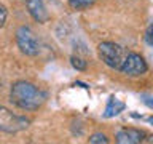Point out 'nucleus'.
Masks as SVG:
<instances>
[{"label": "nucleus", "mask_w": 153, "mask_h": 144, "mask_svg": "<svg viewBox=\"0 0 153 144\" xmlns=\"http://www.w3.org/2000/svg\"><path fill=\"white\" fill-rule=\"evenodd\" d=\"M89 144H107L108 142V138L105 136L104 133H94L89 136Z\"/></svg>", "instance_id": "10"}, {"label": "nucleus", "mask_w": 153, "mask_h": 144, "mask_svg": "<svg viewBox=\"0 0 153 144\" xmlns=\"http://www.w3.org/2000/svg\"><path fill=\"white\" fill-rule=\"evenodd\" d=\"M7 18H8L7 8H5L3 5H0V27H3V26H5V22H7Z\"/></svg>", "instance_id": "13"}, {"label": "nucleus", "mask_w": 153, "mask_h": 144, "mask_svg": "<svg viewBox=\"0 0 153 144\" xmlns=\"http://www.w3.org/2000/svg\"><path fill=\"white\" fill-rule=\"evenodd\" d=\"M143 141H145V142H150V144H153V134H150V136H148L147 139H143Z\"/></svg>", "instance_id": "15"}, {"label": "nucleus", "mask_w": 153, "mask_h": 144, "mask_svg": "<svg viewBox=\"0 0 153 144\" xmlns=\"http://www.w3.org/2000/svg\"><path fill=\"white\" fill-rule=\"evenodd\" d=\"M70 64L74 66L76 70H85L86 69V61L81 59V58H78V56H72L70 58Z\"/></svg>", "instance_id": "11"}, {"label": "nucleus", "mask_w": 153, "mask_h": 144, "mask_svg": "<svg viewBox=\"0 0 153 144\" xmlns=\"http://www.w3.org/2000/svg\"><path fill=\"white\" fill-rule=\"evenodd\" d=\"M16 43L19 50L27 56H37L40 53V43H38L35 34L27 26H21L16 31Z\"/></svg>", "instance_id": "4"}, {"label": "nucleus", "mask_w": 153, "mask_h": 144, "mask_svg": "<svg viewBox=\"0 0 153 144\" xmlns=\"http://www.w3.org/2000/svg\"><path fill=\"white\" fill-rule=\"evenodd\" d=\"M10 99L19 109L35 110L42 107L43 103L46 101V93L30 82L19 80L16 83H13L11 91H10Z\"/></svg>", "instance_id": "1"}, {"label": "nucleus", "mask_w": 153, "mask_h": 144, "mask_svg": "<svg viewBox=\"0 0 153 144\" xmlns=\"http://www.w3.org/2000/svg\"><path fill=\"white\" fill-rule=\"evenodd\" d=\"M142 101H143L145 106H148L150 109H153V98L152 96H142Z\"/></svg>", "instance_id": "14"}, {"label": "nucleus", "mask_w": 153, "mask_h": 144, "mask_svg": "<svg viewBox=\"0 0 153 144\" xmlns=\"http://www.w3.org/2000/svg\"><path fill=\"white\" fill-rule=\"evenodd\" d=\"M26 5H27V10H29V14H30L37 22L43 24L50 19V13H48L43 0H27Z\"/></svg>", "instance_id": "7"}, {"label": "nucleus", "mask_w": 153, "mask_h": 144, "mask_svg": "<svg viewBox=\"0 0 153 144\" xmlns=\"http://www.w3.org/2000/svg\"><path fill=\"white\" fill-rule=\"evenodd\" d=\"M30 123V120L22 115L13 114L10 109L0 106V131L5 133H18L26 130Z\"/></svg>", "instance_id": "3"}, {"label": "nucleus", "mask_w": 153, "mask_h": 144, "mask_svg": "<svg viewBox=\"0 0 153 144\" xmlns=\"http://www.w3.org/2000/svg\"><path fill=\"white\" fill-rule=\"evenodd\" d=\"M148 122H150V123L153 125V115H152V117H148Z\"/></svg>", "instance_id": "16"}, {"label": "nucleus", "mask_w": 153, "mask_h": 144, "mask_svg": "<svg viewBox=\"0 0 153 144\" xmlns=\"http://www.w3.org/2000/svg\"><path fill=\"white\" fill-rule=\"evenodd\" d=\"M143 40H145V43H147V45L153 46V22H152L150 26L147 27V31H145V35H143Z\"/></svg>", "instance_id": "12"}, {"label": "nucleus", "mask_w": 153, "mask_h": 144, "mask_svg": "<svg viewBox=\"0 0 153 144\" xmlns=\"http://www.w3.org/2000/svg\"><path fill=\"white\" fill-rule=\"evenodd\" d=\"M120 70L128 77H139V75H143L148 70V66L140 55L129 53L128 56H124V61H123L121 67H120Z\"/></svg>", "instance_id": "5"}, {"label": "nucleus", "mask_w": 153, "mask_h": 144, "mask_svg": "<svg viewBox=\"0 0 153 144\" xmlns=\"http://www.w3.org/2000/svg\"><path fill=\"white\" fill-rule=\"evenodd\" d=\"M126 104L123 103L121 99H118L117 96H110L108 101H107V106H105V112H104V117L105 118H112L115 115H118L120 112H123Z\"/></svg>", "instance_id": "8"}, {"label": "nucleus", "mask_w": 153, "mask_h": 144, "mask_svg": "<svg viewBox=\"0 0 153 144\" xmlns=\"http://www.w3.org/2000/svg\"><path fill=\"white\" fill-rule=\"evenodd\" d=\"M97 51H99V58L108 67L120 70V67H121L123 61H124V51L121 46L113 42H102V43H99Z\"/></svg>", "instance_id": "2"}, {"label": "nucleus", "mask_w": 153, "mask_h": 144, "mask_svg": "<svg viewBox=\"0 0 153 144\" xmlns=\"http://www.w3.org/2000/svg\"><path fill=\"white\" fill-rule=\"evenodd\" d=\"M145 133L136 128H123L117 133V142L118 144H140L143 142Z\"/></svg>", "instance_id": "6"}, {"label": "nucleus", "mask_w": 153, "mask_h": 144, "mask_svg": "<svg viewBox=\"0 0 153 144\" xmlns=\"http://www.w3.org/2000/svg\"><path fill=\"white\" fill-rule=\"evenodd\" d=\"M67 2H69V5L75 10H85V8L91 7V5H94L96 0H67Z\"/></svg>", "instance_id": "9"}]
</instances>
